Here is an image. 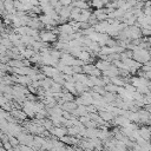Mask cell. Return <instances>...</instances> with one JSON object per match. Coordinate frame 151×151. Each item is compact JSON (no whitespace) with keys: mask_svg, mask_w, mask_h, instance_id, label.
<instances>
[{"mask_svg":"<svg viewBox=\"0 0 151 151\" xmlns=\"http://www.w3.org/2000/svg\"><path fill=\"white\" fill-rule=\"evenodd\" d=\"M87 76H94V77H100L101 76V71L99 70V68H97L96 66H94V68L87 74Z\"/></svg>","mask_w":151,"mask_h":151,"instance_id":"obj_6","label":"cell"},{"mask_svg":"<svg viewBox=\"0 0 151 151\" xmlns=\"http://www.w3.org/2000/svg\"><path fill=\"white\" fill-rule=\"evenodd\" d=\"M59 2H60L61 6H67L72 2V0H59Z\"/></svg>","mask_w":151,"mask_h":151,"instance_id":"obj_11","label":"cell"},{"mask_svg":"<svg viewBox=\"0 0 151 151\" xmlns=\"http://www.w3.org/2000/svg\"><path fill=\"white\" fill-rule=\"evenodd\" d=\"M72 71H73V73H83V67L81 66L73 65L72 66Z\"/></svg>","mask_w":151,"mask_h":151,"instance_id":"obj_8","label":"cell"},{"mask_svg":"<svg viewBox=\"0 0 151 151\" xmlns=\"http://www.w3.org/2000/svg\"><path fill=\"white\" fill-rule=\"evenodd\" d=\"M142 9H143V14L144 15H151V11H150L151 8L150 7H143Z\"/></svg>","mask_w":151,"mask_h":151,"instance_id":"obj_10","label":"cell"},{"mask_svg":"<svg viewBox=\"0 0 151 151\" xmlns=\"http://www.w3.org/2000/svg\"><path fill=\"white\" fill-rule=\"evenodd\" d=\"M94 66H96L97 68H99L100 71H105V70H107V68L111 66V63L107 61V60L99 59V60H96V61H94Z\"/></svg>","mask_w":151,"mask_h":151,"instance_id":"obj_2","label":"cell"},{"mask_svg":"<svg viewBox=\"0 0 151 151\" xmlns=\"http://www.w3.org/2000/svg\"><path fill=\"white\" fill-rule=\"evenodd\" d=\"M39 38L41 41L47 42V44H52L57 40V34H54L52 31H47V29H41L39 31Z\"/></svg>","mask_w":151,"mask_h":151,"instance_id":"obj_1","label":"cell"},{"mask_svg":"<svg viewBox=\"0 0 151 151\" xmlns=\"http://www.w3.org/2000/svg\"><path fill=\"white\" fill-rule=\"evenodd\" d=\"M19 1H20L21 4H29V2H31V0H19ZM29 5H31V4H29Z\"/></svg>","mask_w":151,"mask_h":151,"instance_id":"obj_12","label":"cell"},{"mask_svg":"<svg viewBox=\"0 0 151 151\" xmlns=\"http://www.w3.org/2000/svg\"><path fill=\"white\" fill-rule=\"evenodd\" d=\"M13 7H14L13 6V0H4V8L6 11H8V9H11Z\"/></svg>","mask_w":151,"mask_h":151,"instance_id":"obj_4","label":"cell"},{"mask_svg":"<svg viewBox=\"0 0 151 151\" xmlns=\"http://www.w3.org/2000/svg\"><path fill=\"white\" fill-rule=\"evenodd\" d=\"M61 73H64V74H73L72 66L71 65H65L64 68H63V71H61Z\"/></svg>","mask_w":151,"mask_h":151,"instance_id":"obj_5","label":"cell"},{"mask_svg":"<svg viewBox=\"0 0 151 151\" xmlns=\"http://www.w3.org/2000/svg\"><path fill=\"white\" fill-rule=\"evenodd\" d=\"M90 5L93 8H101V7H104V4H103L101 0H91L90 1Z\"/></svg>","mask_w":151,"mask_h":151,"instance_id":"obj_3","label":"cell"},{"mask_svg":"<svg viewBox=\"0 0 151 151\" xmlns=\"http://www.w3.org/2000/svg\"><path fill=\"white\" fill-rule=\"evenodd\" d=\"M2 147H4V150H12L13 149V146L11 145V143L7 140V142H2Z\"/></svg>","mask_w":151,"mask_h":151,"instance_id":"obj_9","label":"cell"},{"mask_svg":"<svg viewBox=\"0 0 151 151\" xmlns=\"http://www.w3.org/2000/svg\"><path fill=\"white\" fill-rule=\"evenodd\" d=\"M96 18H97L98 21H103V20H106L107 19V14L106 13H99V14L96 15Z\"/></svg>","mask_w":151,"mask_h":151,"instance_id":"obj_7","label":"cell"}]
</instances>
